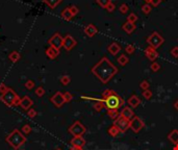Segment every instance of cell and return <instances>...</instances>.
Listing matches in <instances>:
<instances>
[{"mask_svg":"<svg viewBox=\"0 0 178 150\" xmlns=\"http://www.w3.org/2000/svg\"><path fill=\"white\" fill-rule=\"evenodd\" d=\"M70 77L68 76V75H64L63 77L60 78V82L64 84V86H67V84H70Z\"/></svg>","mask_w":178,"mask_h":150,"instance_id":"27","label":"cell"},{"mask_svg":"<svg viewBox=\"0 0 178 150\" xmlns=\"http://www.w3.org/2000/svg\"><path fill=\"white\" fill-rule=\"evenodd\" d=\"M25 87L27 88L28 90H31L32 88L35 87V81L33 80H27L25 84Z\"/></svg>","mask_w":178,"mask_h":150,"instance_id":"31","label":"cell"},{"mask_svg":"<svg viewBox=\"0 0 178 150\" xmlns=\"http://www.w3.org/2000/svg\"><path fill=\"white\" fill-rule=\"evenodd\" d=\"M143 97L145 99H150L151 97H152V92L149 91V90H145V91L143 92Z\"/></svg>","mask_w":178,"mask_h":150,"instance_id":"28","label":"cell"},{"mask_svg":"<svg viewBox=\"0 0 178 150\" xmlns=\"http://www.w3.org/2000/svg\"><path fill=\"white\" fill-rule=\"evenodd\" d=\"M62 17H63L65 20H71V18L73 17V15L70 12V9H64L63 12H62Z\"/></svg>","mask_w":178,"mask_h":150,"instance_id":"22","label":"cell"},{"mask_svg":"<svg viewBox=\"0 0 178 150\" xmlns=\"http://www.w3.org/2000/svg\"><path fill=\"white\" fill-rule=\"evenodd\" d=\"M69 133L74 137H82V135L86 133V127L81 124L80 122H75L69 128Z\"/></svg>","mask_w":178,"mask_h":150,"instance_id":"6","label":"cell"},{"mask_svg":"<svg viewBox=\"0 0 178 150\" xmlns=\"http://www.w3.org/2000/svg\"><path fill=\"white\" fill-rule=\"evenodd\" d=\"M146 55H147V58H149V60H151V61H154L155 58H157V53L155 52V50L153 49V48H148V49H146Z\"/></svg>","mask_w":178,"mask_h":150,"instance_id":"18","label":"cell"},{"mask_svg":"<svg viewBox=\"0 0 178 150\" xmlns=\"http://www.w3.org/2000/svg\"><path fill=\"white\" fill-rule=\"evenodd\" d=\"M55 150H62V149H60V148H58V149H55Z\"/></svg>","mask_w":178,"mask_h":150,"instance_id":"45","label":"cell"},{"mask_svg":"<svg viewBox=\"0 0 178 150\" xmlns=\"http://www.w3.org/2000/svg\"><path fill=\"white\" fill-rule=\"evenodd\" d=\"M120 115L122 116V117H124L125 119H127V120H131V119L135 117V115H133V110L128 106L124 107L123 110H121Z\"/></svg>","mask_w":178,"mask_h":150,"instance_id":"12","label":"cell"},{"mask_svg":"<svg viewBox=\"0 0 178 150\" xmlns=\"http://www.w3.org/2000/svg\"><path fill=\"white\" fill-rule=\"evenodd\" d=\"M0 100H2V102H4L5 104L12 106V105H18L20 104V98L13 90L9 89L4 94L0 96Z\"/></svg>","mask_w":178,"mask_h":150,"instance_id":"4","label":"cell"},{"mask_svg":"<svg viewBox=\"0 0 178 150\" xmlns=\"http://www.w3.org/2000/svg\"><path fill=\"white\" fill-rule=\"evenodd\" d=\"M174 107H175V110H178V100L176 101L175 103H174Z\"/></svg>","mask_w":178,"mask_h":150,"instance_id":"43","label":"cell"},{"mask_svg":"<svg viewBox=\"0 0 178 150\" xmlns=\"http://www.w3.org/2000/svg\"><path fill=\"white\" fill-rule=\"evenodd\" d=\"M126 51L128 52V53H132V52H133V47L132 46H127L126 47Z\"/></svg>","mask_w":178,"mask_h":150,"instance_id":"40","label":"cell"},{"mask_svg":"<svg viewBox=\"0 0 178 150\" xmlns=\"http://www.w3.org/2000/svg\"><path fill=\"white\" fill-rule=\"evenodd\" d=\"M147 1H150V0H147Z\"/></svg>","mask_w":178,"mask_h":150,"instance_id":"46","label":"cell"},{"mask_svg":"<svg viewBox=\"0 0 178 150\" xmlns=\"http://www.w3.org/2000/svg\"><path fill=\"white\" fill-rule=\"evenodd\" d=\"M70 9V12L72 13V15L74 16V15H76L78 13V9H77V7H75V6H72V7H69Z\"/></svg>","mask_w":178,"mask_h":150,"instance_id":"37","label":"cell"},{"mask_svg":"<svg viewBox=\"0 0 178 150\" xmlns=\"http://www.w3.org/2000/svg\"><path fill=\"white\" fill-rule=\"evenodd\" d=\"M140 103H141V100H140V98L137 95L131 96L129 98V100H128V104H129V106L132 107V108H135L137 106H139Z\"/></svg>","mask_w":178,"mask_h":150,"instance_id":"16","label":"cell"},{"mask_svg":"<svg viewBox=\"0 0 178 150\" xmlns=\"http://www.w3.org/2000/svg\"><path fill=\"white\" fill-rule=\"evenodd\" d=\"M51 101L54 103L55 106H58V107H60L64 103H65V102H66L65 99H64V95L60 92H58L56 94H54V95L52 96Z\"/></svg>","mask_w":178,"mask_h":150,"instance_id":"10","label":"cell"},{"mask_svg":"<svg viewBox=\"0 0 178 150\" xmlns=\"http://www.w3.org/2000/svg\"><path fill=\"white\" fill-rule=\"evenodd\" d=\"M103 106H104L103 101H98V102H96V103L94 104V108H95L97 112H100V110L103 108Z\"/></svg>","mask_w":178,"mask_h":150,"instance_id":"26","label":"cell"},{"mask_svg":"<svg viewBox=\"0 0 178 150\" xmlns=\"http://www.w3.org/2000/svg\"><path fill=\"white\" fill-rule=\"evenodd\" d=\"M120 50V47L117 45V44H112L110 46L108 47V51L112 53V54H117Z\"/></svg>","mask_w":178,"mask_h":150,"instance_id":"25","label":"cell"},{"mask_svg":"<svg viewBox=\"0 0 178 150\" xmlns=\"http://www.w3.org/2000/svg\"><path fill=\"white\" fill-rule=\"evenodd\" d=\"M102 101H103L107 110H119V108L124 104L123 99L112 90H106L103 93V100Z\"/></svg>","mask_w":178,"mask_h":150,"instance_id":"2","label":"cell"},{"mask_svg":"<svg viewBox=\"0 0 178 150\" xmlns=\"http://www.w3.org/2000/svg\"><path fill=\"white\" fill-rule=\"evenodd\" d=\"M58 54H60V49H58V48H55V47L50 46V47H49V48H48V49L46 50V55H47V56H48L49 58H51V60L55 58Z\"/></svg>","mask_w":178,"mask_h":150,"instance_id":"15","label":"cell"},{"mask_svg":"<svg viewBox=\"0 0 178 150\" xmlns=\"http://www.w3.org/2000/svg\"><path fill=\"white\" fill-rule=\"evenodd\" d=\"M151 69H152L153 71H157V70L159 69V65H158V64H156V63L152 64V66H151Z\"/></svg>","mask_w":178,"mask_h":150,"instance_id":"38","label":"cell"},{"mask_svg":"<svg viewBox=\"0 0 178 150\" xmlns=\"http://www.w3.org/2000/svg\"><path fill=\"white\" fill-rule=\"evenodd\" d=\"M84 31H86V33L89 35V37H93V35L97 32V29H96L95 27L91 24V25H88L86 28H84Z\"/></svg>","mask_w":178,"mask_h":150,"instance_id":"20","label":"cell"},{"mask_svg":"<svg viewBox=\"0 0 178 150\" xmlns=\"http://www.w3.org/2000/svg\"><path fill=\"white\" fill-rule=\"evenodd\" d=\"M49 44H50V46L52 47H55V48H58V49H60V47L63 46L64 44V39L62 37H60L58 33H55V35H53V37L50 39V40L48 41Z\"/></svg>","mask_w":178,"mask_h":150,"instance_id":"8","label":"cell"},{"mask_svg":"<svg viewBox=\"0 0 178 150\" xmlns=\"http://www.w3.org/2000/svg\"><path fill=\"white\" fill-rule=\"evenodd\" d=\"M20 105L22 108L27 110V108H29L32 105V100L29 98L28 96H24L23 98L20 99Z\"/></svg>","mask_w":178,"mask_h":150,"instance_id":"14","label":"cell"},{"mask_svg":"<svg viewBox=\"0 0 178 150\" xmlns=\"http://www.w3.org/2000/svg\"><path fill=\"white\" fill-rule=\"evenodd\" d=\"M114 125L120 130V133H125L128 128H130V120H127L120 115L114 121Z\"/></svg>","mask_w":178,"mask_h":150,"instance_id":"5","label":"cell"},{"mask_svg":"<svg viewBox=\"0 0 178 150\" xmlns=\"http://www.w3.org/2000/svg\"><path fill=\"white\" fill-rule=\"evenodd\" d=\"M6 141L9 142V144L12 145L14 148L18 149L21 145H23L24 143H25L26 139H25V137L19 131V130H14L9 136H7Z\"/></svg>","mask_w":178,"mask_h":150,"instance_id":"3","label":"cell"},{"mask_svg":"<svg viewBox=\"0 0 178 150\" xmlns=\"http://www.w3.org/2000/svg\"><path fill=\"white\" fill-rule=\"evenodd\" d=\"M9 58L13 62V63H16V62H18L19 60H20V53L17 51H13L12 53L9 55Z\"/></svg>","mask_w":178,"mask_h":150,"instance_id":"21","label":"cell"},{"mask_svg":"<svg viewBox=\"0 0 178 150\" xmlns=\"http://www.w3.org/2000/svg\"><path fill=\"white\" fill-rule=\"evenodd\" d=\"M168 139L170 140V142H172L173 144H178V130L174 129L169 133Z\"/></svg>","mask_w":178,"mask_h":150,"instance_id":"17","label":"cell"},{"mask_svg":"<svg viewBox=\"0 0 178 150\" xmlns=\"http://www.w3.org/2000/svg\"><path fill=\"white\" fill-rule=\"evenodd\" d=\"M70 150H83V149H82V147H74V146H73Z\"/></svg>","mask_w":178,"mask_h":150,"instance_id":"41","label":"cell"},{"mask_svg":"<svg viewBox=\"0 0 178 150\" xmlns=\"http://www.w3.org/2000/svg\"><path fill=\"white\" fill-rule=\"evenodd\" d=\"M163 41H164L163 40V38L159 37L156 32H154L151 37L148 38V43H149L153 48H156V47H158L161 44H163Z\"/></svg>","mask_w":178,"mask_h":150,"instance_id":"9","label":"cell"},{"mask_svg":"<svg viewBox=\"0 0 178 150\" xmlns=\"http://www.w3.org/2000/svg\"><path fill=\"white\" fill-rule=\"evenodd\" d=\"M7 90H9V88L6 87V86L4 84H0V93H1V94H4V93H5L6 91H7Z\"/></svg>","mask_w":178,"mask_h":150,"instance_id":"34","label":"cell"},{"mask_svg":"<svg viewBox=\"0 0 178 150\" xmlns=\"http://www.w3.org/2000/svg\"><path fill=\"white\" fill-rule=\"evenodd\" d=\"M119 133H120V130H119L115 125H112V126L108 129V135L110 137H117Z\"/></svg>","mask_w":178,"mask_h":150,"instance_id":"23","label":"cell"},{"mask_svg":"<svg viewBox=\"0 0 178 150\" xmlns=\"http://www.w3.org/2000/svg\"><path fill=\"white\" fill-rule=\"evenodd\" d=\"M30 130H31V128H30V126H29L28 124L24 125L23 128H22V131H23V133H25V135H28V133H30Z\"/></svg>","mask_w":178,"mask_h":150,"instance_id":"33","label":"cell"},{"mask_svg":"<svg viewBox=\"0 0 178 150\" xmlns=\"http://www.w3.org/2000/svg\"><path fill=\"white\" fill-rule=\"evenodd\" d=\"M71 144L74 147H83L84 144H86V141H84V139L82 137H74L72 139Z\"/></svg>","mask_w":178,"mask_h":150,"instance_id":"13","label":"cell"},{"mask_svg":"<svg viewBox=\"0 0 178 150\" xmlns=\"http://www.w3.org/2000/svg\"><path fill=\"white\" fill-rule=\"evenodd\" d=\"M99 2H100L102 5H105L107 3V0H99Z\"/></svg>","mask_w":178,"mask_h":150,"instance_id":"42","label":"cell"},{"mask_svg":"<svg viewBox=\"0 0 178 150\" xmlns=\"http://www.w3.org/2000/svg\"><path fill=\"white\" fill-rule=\"evenodd\" d=\"M75 45H76V41H75L71 35H67V37L64 39L63 46L65 47V49L66 50H71Z\"/></svg>","mask_w":178,"mask_h":150,"instance_id":"11","label":"cell"},{"mask_svg":"<svg viewBox=\"0 0 178 150\" xmlns=\"http://www.w3.org/2000/svg\"><path fill=\"white\" fill-rule=\"evenodd\" d=\"M127 62H128V58H127L125 55H121V58H119V60H118V63L120 64V65H125Z\"/></svg>","mask_w":178,"mask_h":150,"instance_id":"29","label":"cell"},{"mask_svg":"<svg viewBox=\"0 0 178 150\" xmlns=\"http://www.w3.org/2000/svg\"><path fill=\"white\" fill-rule=\"evenodd\" d=\"M173 150H178V144H175V146H174V148H173Z\"/></svg>","mask_w":178,"mask_h":150,"instance_id":"44","label":"cell"},{"mask_svg":"<svg viewBox=\"0 0 178 150\" xmlns=\"http://www.w3.org/2000/svg\"><path fill=\"white\" fill-rule=\"evenodd\" d=\"M72 98H73V96H72L70 93L66 92L65 94H64V99H65V101H66V102H70V101L72 100Z\"/></svg>","mask_w":178,"mask_h":150,"instance_id":"30","label":"cell"},{"mask_svg":"<svg viewBox=\"0 0 178 150\" xmlns=\"http://www.w3.org/2000/svg\"><path fill=\"white\" fill-rule=\"evenodd\" d=\"M107 116H108L110 119H112V120L115 121L116 119H117L119 116H120V114H119V110H107Z\"/></svg>","mask_w":178,"mask_h":150,"instance_id":"24","label":"cell"},{"mask_svg":"<svg viewBox=\"0 0 178 150\" xmlns=\"http://www.w3.org/2000/svg\"><path fill=\"white\" fill-rule=\"evenodd\" d=\"M143 127H144V123L139 117H133V118L130 120V128H131L135 133H139Z\"/></svg>","mask_w":178,"mask_h":150,"instance_id":"7","label":"cell"},{"mask_svg":"<svg viewBox=\"0 0 178 150\" xmlns=\"http://www.w3.org/2000/svg\"><path fill=\"white\" fill-rule=\"evenodd\" d=\"M141 88L144 90V91H145V90H148V88H149V84H148V81H146V80L143 81V82L141 84Z\"/></svg>","mask_w":178,"mask_h":150,"instance_id":"36","label":"cell"},{"mask_svg":"<svg viewBox=\"0 0 178 150\" xmlns=\"http://www.w3.org/2000/svg\"><path fill=\"white\" fill-rule=\"evenodd\" d=\"M28 116L30 117V118H35V116H37V112H35L33 108H30L28 112Z\"/></svg>","mask_w":178,"mask_h":150,"instance_id":"35","label":"cell"},{"mask_svg":"<svg viewBox=\"0 0 178 150\" xmlns=\"http://www.w3.org/2000/svg\"><path fill=\"white\" fill-rule=\"evenodd\" d=\"M35 94H37L39 97H41V96H43L44 94H45V91H44V89L42 87H39L35 90Z\"/></svg>","mask_w":178,"mask_h":150,"instance_id":"32","label":"cell"},{"mask_svg":"<svg viewBox=\"0 0 178 150\" xmlns=\"http://www.w3.org/2000/svg\"><path fill=\"white\" fill-rule=\"evenodd\" d=\"M92 71L102 82H107L109 80V78L117 72V69L114 65H112L106 58H104L93 68Z\"/></svg>","mask_w":178,"mask_h":150,"instance_id":"1","label":"cell"},{"mask_svg":"<svg viewBox=\"0 0 178 150\" xmlns=\"http://www.w3.org/2000/svg\"><path fill=\"white\" fill-rule=\"evenodd\" d=\"M43 2L46 3L50 9H55L62 2V0H43Z\"/></svg>","mask_w":178,"mask_h":150,"instance_id":"19","label":"cell"},{"mask_svg":"<svg viewBox=\"0 0 178 150\" xmlns=\"http://www.w3.org/2000/svg\"><path fill=\"white\" fill-rule=\"evenodd\" d=\"M172 54L175 56V58H178V48H174L172 50Z\"/></svg>","mask_w":178,"mask_h":150,"instance_id":"39","label":"cell"}]
</instances>
